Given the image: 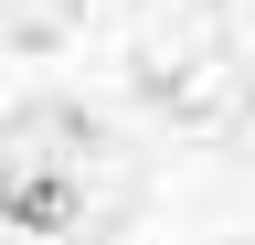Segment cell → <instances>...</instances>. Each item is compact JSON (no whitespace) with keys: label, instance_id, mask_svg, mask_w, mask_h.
Listing matches in <instances>:
<instances>
[{"label":"cell","instance_id":"cell-1","mask_svg":"<svg viewBox=\"0 0 255 245\" xmlns=\"http://www.w3.org/2000/svg\"><path fill=\"white\" fill-rule=\"evenodd\" d=\"M75 213H85V181H75V171H53V160L0 171V224H21V235H64Z\"/></svg>","mask_w":255,"mask_h":245}]
</instances>
